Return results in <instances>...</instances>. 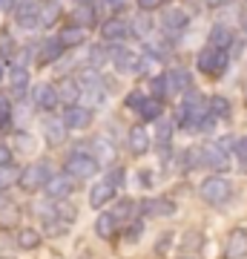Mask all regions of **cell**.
Wrapping results in <instances>:
<instances>
[{
	"instance_id": "1",
	"label": "cell",
	"mask_w": 247,
	"mask_h": 259,
	"mask_svg": "<svg viewBox=\"0 0 247 259\" xmlns=\"http://www.w3.org/2000/svg\"><path fill=\"white\" fill-rule=\"evenodd\" d=\"M227 64H230V58L224 49L219 47H207L199 52V69H202L207 78H221V75L227 72Z\"/></svg>"
},
{
	"instance_id": "2",
	"label": "cell",
	"mask_w": 247,
	"mask_h": 259,
	"mask_svg": "<svg viewBox=\"0 0 247 259\" xmlns=\"http://www.w3.org/2000/svg\"><path fill=\"white\" fill-rule=\"evenodd\" d=\"M52 179V170L46 161H35V164H29L26 170H20V179L18 185L26 190V193H35V190H43L46 182Z\"/></svg>"
},
{
	"instance_id": "3",
	"label": "cell",
	"mask_w": 247,
	"mask_h": 259,
	"mask_svg": "<svg viewBox=\"0 0 247 259\" xmlns=\"http://www.w3.org/2000/svg\"><path fill=\"white\" fill-rule=\"evenodd\" d=\"M69 176H75V179H92L98 170H101V164H98V158L95 156H89V153H78L75 150L72 156L66 158V167H64Z\"/></svg>"
},
{
	"instance_id": "4",
	"label": "cell",
	"mask_w": 247,
	"mask_h": 259,
	"mask_svg": "<svg viewBox=\"0 0 247 259\" xmlns=\"http://www.w3.org/2000/svg\"><path fill=\"white\" fill-rule=\"evenodd\" d=\"M202 199L204 202H210V204H221V202H227L230 193H233V187H230L227 179H221V176H210V179H204L202 182Z\"/></svg>"
},
{
	"instance_id": "5",
	"label": "cell",
	"mask_w": 247,
	"mask_h": 259,
	"mask_svg": "<svg viewBox=\"0 0 247 259\" xmlns=\"http://www.w3.org/2000/svg\"><path fill=\"white\" fill-rule=\"evenodd\" d=\"M46 196L52 199V202H61V199H69L75 190V176H69V173H58V176H52L49 182H46Z\"/></svg>"
},
{
	"instance_id": "6",
	"label": "cell",
	"mask_w": 247,
	"mask_h": 259,
	"mask_svg": "<svg viewBox=\"0 0 247 259\" xmlns=\"http://www.w3.org/2000/svg\"><path fill=\"white\" fill-rule=\"evenodd\" d=\"M202 164L210 167L213 173H224L230 167V158H227V153H224L221 144H204L202 147Z\"/></svg>"
},
{
	"instance_id": "7",
	"label": "cell",
	"mask_w": 247,
	"mask_h": 259,
	"mask_svg": "<svg viewBox=\"0 0 247 259\" xmlns=\"http://www.w3.org/2000/svg\"><path fill=\"white\" fill-rule=\"evenodd\" d=\"M92 107H86V104H72V107H66L64 112V121L69 130H86L92 124Z\"/></svg>"
},
{
	"instance_id": "8",
	"label": "cell",
	"mask_w": 247,
	"mask_h": 259,
	"mask_svg": "<svg viewBox=\"0 0 247 259\" xmlns=\"http://www.w3.org/2000/svg\"><path fill=\"white\" fill-rule=\"evenodd\" d=\"M58 101H61V95H58V87H52V83H37L32 90V104L37 110H55Z\"/></svg>"
},
{
	"instance_id": "9",
	"label": "cell",
	"mask_w": 247,
	"mask_h": 259,
	"mask_svg": "<svg viewBox=\"0 0 247 259\" xmlns=\"http://www.w3.org/2000/svg\"><path fill=\"white\" fill-rule=\"evenodd\" d=\"M40 130H43V139L46 144H52V147H58V144H64L66 141V121L61 118H43L40 121Z\"/></svg>"
},
{
	"instance_id": "10",
	"label": "cell",
	"mask_w": 247,
	"mask_h": 259,
	"mask_svg": "<svg viewBox=\"0 0 247 259\" xmlns=\"http://www.w3.org/2000/svg\"><path fill=\"white\" fill-rule=\"evenodd\" d=\"M224 256H227V259H244L247 256V231H241V228L230 231Z\"/></svg>"
},
{
	"instance_id": "11",
	"label": "cell",
	"mask_w": 247,
	"mask_h": 259,
	"mask_svg": "<svg viewBox=\"0 0 247 259\" xmlns=\"http://www.w3.org/2000/svg\"><path fill=\"white\" fill-rule=\"evenodd\" d=\"M150 147H153V136L146 133L144 124H135V127L129 130V150H132L135 156H144Z\"/></svg>"
},
{
	"instance_id": "12",
	"label": "cell",
	"mask_w": 247,
	"mask_h": 259,
	"mask_svg": "<svg viewBox=\"0 0 247 259\" xmlns=\"http://www.w3.org/2000/svg\"><path fill=\"white\" fill-rule=\"evenodd\" d=\"M129 32H132V29L124 23V18H110V20H104L101 23V37L104 40H110V44L112 40H124Z\"/></svg>"
},
{
	"instance_id": "13",
	"label": "cell",
	"mask_w": 247,
	"mask_h": 259,
	"mask_svg": "<svg viewBox=\"0 0 247 259\" xmlns=\"http://www.w3.org/2000/svg\"><path fill=\"white\" fill-rule=\"evenodd\" d=\"M15 20L23 29H35L40 23V6H35V3H20L18 9H15Z\"/></svg>"
},
{
	"instance_id": "14",
	"label": "cell",
	"mask_w": 247,
	"mask_h": 259,
	"mask_svg": "<svg viewBox=\"0 0 247 259\" xmlns=\"http://www.w3.org/2000/svg\"><path fill=\"white\" fill-rule=\"evenodd\" d=\"M64 44H61V37H49V40H43V47H40V52H37V64H55L58 58L64 55Z\"/></svg>"
},
{
	"instance_id": "15",
	"label": "cell",
	"mask_w": 247,
	"mask_h": 259,
	"mask_svg": "<svg viewBox=\"0 0 247 259\" xmlns=\"http://www.w3.org/2000/svg\"><path fill=\"white\" fill-rule=\"evenodd\" d=\"M138 210L144 216H173L175 213V204L167 202V199H144L138 204Z\"/></svg>"
},
{
	"instance_id": "16",
	"label": "cell",
	"mask_w": 247,
	"mask_h": 259,
	"mask_svg": "<svg viewBox=\"0 0 247 259\" xmlns=\"http://www.w3.org/2000/svg\"><path fill=\"white\" fill-rule=\"evenodd\" d=\"M58 95H61V101L66 104V107H72V104H78V98L83 95V83L75 78V81H61L58 83Z\"/></svg>"
},
{
	"instance_id": "17",
	"label": "cell",
	"mask_w": 247,
	"mask_h": 259,
	"mask_svg": "<svg viewBox=\"0 0 247 259\" xmlns=\"http://www.w3.org/2000/svg\"><path fill=\"white\" fill-rule=\"evenodd\" d=\"M115 190H118V187L110 185L107 179H104V182H98V185L89 190V204H92V207H101V204L112 202V199H115Z\"/></svg>"
},
{
	"instance_id": "18",
	"label": "cell",
	"mask_w": 247,
	"mask_h": 259,
	"mask_svg": "<svg viewBox=\"0 0 247 259\" xmlns=\"http://www.w3.org/2000/svg\"><path fill=\"white\" fill-rule=\"evenodd\" d=\"M40 242H43V236H40L35 228H20L18 231V248L20 250H37Z\"/></svg>"
},
{
	"instance_id": "19",
	"label": "cell",
	"mask_w": 247,
	"mask_h": 259,
	"mask_svg": "<svg viewBox=\"0 0 247 259\" xmlns=\"http://www.w3.org/2000/svg\"><path fill=\"white\" fill-rule=\"evenodd\" d=\"M167 83H170V93H187L190 90V72L187 69H170Z\"/></svg>"
},
{
	"instance_id": "20",
	"label": "cell",
	"mask_w": 247,
	"mask_h": 259,
	"mask_svg": "<svg viewBox=\"0 0 247 259\" xmlns=\"http://www.w3.org/2000/svg\"><path fill=\"white\" fill-rule=\"evenodd\" d=\"M118 219H115V213H101L98 219H95V233L101 236V239H112L115 236V228H118Z\"/></svg>"
},
{
	"instance_id": "21",
	"label": "cell",
	"mask_w": 247,
	"mask_h": 259,
	"mask_svg": "<svg viewBox=\"0 0 247 259\" xmlns=\"http://www.w3.org/2000/svg\"><path fill=\"white\" fill-rule=\"evenodd\" d=\"M40 26H52L61 18V3L58 0H40Z\"/></svg>"
},
{
	"instance_id": "22",
	"label": "cell",
	"mask_w": 247,
	"mask_h": 259,
	"mask_svg": "<svg viewBox=\"0 0 247 259\" xmlns=\"http://www.w3.org/2000/svg\"><path fill=\"white\" fill-rule=\"evenodd\" d=\"M29 72H26V66H15L9 72V87H12V93L15 95H23L26 93V87H29Z\"/></svg>"
},
{
	"instance_id": "23",
	"label": "cell",
	"mask_w": 247,
	"mask_h": 259,
	"mask_svg": "<svg viewBox=\"0 0 247 259\" xmlns=\"http://www.w3.org/2000/svg\"><path fill=\"white\" fill-rule=\"evenodd\" d=\"M58 37H61V44L64 47H81L83 40H86V35H83V26H64L61 32H58Z\"/></svg>"
},
{
	"instance_id": "24",
	"label": "cell",
	"mask_w": 247,
	"mask_h": 259,
	"mask_svg": "<svg viewBox=\"0 0 247 259\" xmlns=\"http://www.w3.org/2000/svg\"><path fill=\"white\" fill-rule=\"evenodd\" d=\"M112 61H115V69L118 72H135V66H138V55H132L129 49H118Z\"/></svg>"
},
{
	"instance_id": "25",
	"label": "cell",
	"mask_w": 247,
	"mask_h": 259,
	"mask_svg": "<svg viewBox=\"0 0 247 259\" xmlns=\"http://www.w3.org/2000/svg\"><path fill=\"white\" fill-rule=\"evenodd\" d=\"M161 112H164V107H161V101H158V98H146V101L141 104L138 115L150 124V121H161Z\"/></svg>"
},
{
	"instance_id": "26",
	"label": "cell",
	"mask_w": 247,
	"mask_h": 259,
	"mask_svg": "<svg viewBox=\"0 0 247 259\" xmlns=\"http://www.w3.org/2000/svg\"><path fill=\"white\" fill-rule=\"evenodd\" d=\"M190 23V18H187V12H181V9H170L164 15V29L167 32H178V29H184Z\"/></svg>"
},
{
	"instance_id": "27",
	"label": "cell",
	"mask_w": 247,
	"mask_h": 259,
	"mask_svg": "<svg viewBox=\"0 0 247 259\" xmlns=\"http://www.w3.org/2000/svg\"><path fill=\"white\" fill-rule=\"evenodd\" d=\"M233 32H230L227 26H216L210 32V47H219V49H227V47H233Z\"/></svg>"
},
{
	"instance_id": "28",
	"label": "cell",
	"mask_w": 247,
	"mask_h": 259,
	"mask_svg": "<svg viewBox=\"0 0 247 259\" xmlns=\"http://www.w3.org/2000/svg\"><path fill=\"white\" fill-rule=\"evenodd\" d=\"M18 222H20V210L15 204H3V207H0V228L9 231V228H15Z\"/></svg>"
},
{
	"instance_id": "29",
	"label": "cell",
	"mask_w": 247,
	"mask_h": 259,
	"mask_svg": "<svg viewBox=\"0 0 247 259\" xmlns=\"http://www.w3.org/2000/svg\"><path fill=\"white\" fill-rule=\"evenodd\" d=\"M75 23L78 26H95V9H92V3H81L78 9H75Z\"/></svg>"
},
{
	"instance_id": "30",
	"label": "cell",
	"mask_w": 247,
	"mask_h": 259,
	"mask_svg": "<svg viewBox=\"0 0 247 259\" xmlns=\"http://www.w3.org/2000/svg\"><path fill=\"white\" fill-rule=\"evenodd\" d=\"M92 150H95V158H101V161H112L115 158V147H112L110 139H95Z\"/></svg>"
},
{
	"instance_id": "31",
	"label": "cell",
	"mask_w": 247,
	"mask_h": 259,
	"mask_svg": "<svg viewBox=\"0 0 247 259\" xmlns=\"http://www.w3.org/2000/svg\"><path fill=\"white\" fill-rule=\"evenodd\" d=\"M170 144H173V124L161 121V124H158V136H156V147L161 150V153H167Z\"/></svg>"
},
{
	"instance_id": "32",
	"label": "cell",
	"mask_w": 247,
	"mask_h": 259,
	"mask_svg": "<svg viewBox=\"0 0 247 259\" xmlns=\"http://www.w3.org/2000/svg\"><path fill=\"white\" fill-rule=\"evenodd\" d=\"M210 112L216 118H230V101L221 98V95H213L210 98Z\"/></svg>"
},
{
	"instance_id": "33",
	"label": "cell",
	"mask_w": 247,
	"mask_h": 259,
	"mask_svg": "<svg viewBox=\"0 0 247 259\" xmlns=\"http://www.w3.org/2000/svg\"><path fill=\"white\" fill-rule=\"evenodd\" d=\"M150 95L153 98H164V95H170V83H167V75H158V78H153L150 81Z\"/></svg>"
},
{
	"instance_id": "34",
	"label": "cell",
	"mask_w": 247,
	"mask_h": 259,
	"mask_svg": "<svg viewBox=\"0 0 247 259\" xmlns=\"http://www.w3.org/2000/svg\"><path fill=\"white\" fill-rule=\"evenodd\" d=\"M129 29H132V35L135 37H146L150 35V29H153V20L146 18V12H144V15H138V18L132 20V26Z\"/></svg>"
},
{
	"instance_id": "35",
	"label": "cell",
	"mask_w": 247,
	"mask_h": 259,
	"mask_svg": "<svg viewBox=\"0 0 247 259\" xmlns=\"http://www.w3.org/2000/svg\"><path fill=\"white\" fill-rule=\"evenodd\" d=\"M78 81H81L83 87H98V83H101L98 66H86V69H81V72H78Z\"/></svg>"
},
{
	"instance_id": "36",
	"label": "cell",
	"mask_w": 247,
	"mask_h": 259,
	"mask_svg": "<svg viewBox=\"0 0 247 259\" xmlns=\"http://www.w3.org/2000/svg\"><path fill=\"white\" fill-rule=\"evenodd\" d=\"M18 179H20V173H15V170H12V164H3V167H0V190L12 187Z\"/></svg>"
},
{
	"instance_id": "37",
	"label": "cell",
	"mask_w": 247,
	"mask_h": 259,
	"mask_svg": "<svg viewBox=\"0 0 247 259\" xmlns=\"http://www.w3.org/2000/svg\"><path fill=\"white\" fill-rule=\"evenodd\" d=\"M15 144H18V150L20 153H35V139L29 136V133H15Z\"/></svg>"
},
{
	"instance_id": "38",
	"label": "cell",
	"mask_w": 247,
	"mask_h": 259,
	"mask_svg": "<svg viewBox=\"0 0 247 259\" xmlns=\"http://www.w3.org/2000/svg\"><path fill=\"white\" fill-rule=\"evenodd\" d=\"M15 55V37L9 32H3L0 35V58H12Z\"/></svg>"
},
{
	"instance_id": "39",
	"label": "cell",
	"mask_w": 247,
	"mask_h": 259,
	"mask_svg": "<svg viewBox=\"0 0 247 259\" xmlns=\"http://www.w3.org/2000/svg\"><path fill=\"white\" fill-rule=\"evenodd\" d=\"M144 101H146V93L135 90V93H129V95H127V101H124V104H127L129 110H141V104H144Z\"/></svg>"
},
{
	"instance_id": "40",
	"label": "cell",
	"mask_w": 247,
	"mask_h": 259,
	"mask_svg": "<svg viewBox=\"0 0 247 259\" xmlns=\"http://www.w3.org/2000/svg\"><path fill=\"white\" fill-rule=\"evenodd\" d=\"M124 179H127V170H124V167H112L110 173H107V182H110V185H115V187L124 185Z\"/></svg>"
},
{
	"instance_id": "41",
	"label": "cell",
	"mask_w": 247,
	"mask_h": 259,
	"mask_svg": "<svg viewBox=\"0 0 247 259\" xmlns=\"http://www.w3.org/2000/svg\"><path fill=\"white\" fill-rule=\"evenodd\" d=\"M9 118H12V104H9L6 95H0V127H6Z\"/></svg>"
},
{
	"instance_id": "42",
	"label": "cell",
	"mask_w": 247,
	"mask_h": 259,
	"mask_svg": "<svg viewBox=\"0 0 247 259\" xmlns=\"http://www.w3.org/2000/svg\"><path fill=\"white\" fill-rule=\"evenodd\" d=\"M132 210H135V204L129 202V199H124V202H118V207H115V219H121V216L127 219V216H129Z\"/></svg>"
},
{
	"instance_id": "43",
	"label": "cell",
	"mask_w": 247,
	"mask_h": 259,
	"mask_svg": "<svg viewBox=\"0 0 247 259\" xmlns=\"http://www.w3.org/2000/svg\"><path fill=\"white\" fill-rule=\"evenodd\" d=\"M199 245H202V233H187L184 236V248H190V250H199Z\"/></svg>"
},
{
	"instance_id": "44",
	"label": "cell",
	"mask_w": 247,
	"mask_h": 259,
	"mask_svg": "<svg viewBox=\"0 0 247 259\" xmlns=\"http://www.w3.org/2000/svg\"><path fill=\"white\" fill-rule=\"evenodd\" d=\"M104 61H107V52H104L101 47H95V49H92V66H98V69H101Z\"/></svg>"
},
{
	"instance_id": "45",
	"label": "cell",
	"mask_w": 247,
	"mask_h": 259,
	"mask_svg": "<svg viewBox=\"0 0 247 259\" xmlns=\"http://www.w3.org/2000/svg\"><path fill=\"white\" fill-rule=\"evenodd\" d=\"M233 147H236V156L247 164V139H238L236 144H233Z\"/></svg>"
},
{
	"instance_id": "46",
	"label": "cell",
	"mask_w": 247,
	"mask_h": 259,
	"mask_svg": "<svg viewBox=\"0 0 247 259\" xmlns=\"http://www.w3.org/2000/svg\"><path fill=\"white\" fill-rule=\"evenodd\" d=\"M3 164H12V150H9V144L0 141V167Z\"/></svg>"
},
{
	"instance_id": "47",
	"label": "cell",
	"mask_w": 247,
	"mask_h": 259,
	"mask_svg": "<svg viewBox=\"0 0 247 259\" xmlns=\"http://www.w3.org/2000/svg\"><path fill=\"white\" fill-rule=\"evenodd\" d=\"M164 0H138V6H141V12H153V9H158Z\"/></svg>"
},
{
	"instance_id": "48",
	"label": "cell",
	"mask_w": 247,
	"mask_h": 259,
	"mask_svg": "<svg viewBox=\"0 0 247 259\" xmlns=\"http://www.w3.org/2000/svg\"><path fill=\"white\" fill-rule=\"evenodd\" d=\"M138 182H141V187H150L153 185V173H150V170H141V173H138Z\"/></svg>"
},
{
	"instance_id": "49",
	"label": "cell",
	"mask_w": 247,
	"mask_h": 259,
	"mask_svg": "<svg viewBox=\"0 0 247 259\" xmlns=\"http://www.w3.org/2000/svg\"><path fill=\"white\" fill-rule=\"evenodd\" d=\"M167 242H173V236H161L158 239V250H167Z\"/></svg>"
},
{
	"instance_id": "50",
	"label": "cell",
	"mask_w": 247,
	"mask_h": 259,
	"mask_svg": "<svg viewBox=\"0 0 247 259\" xmlns=\"http://www.w3.org/2000/svg\"><path fill=\"white\" fill-rule=\"evenodd\" d=\"M207 3H210V6H227L230 0H207Z\"/></svg>"
},
{
	"instance_id": "51",
	"label": "cell",
	"mask_w": 247,
	"mask_h": 259,
	"mask_svg": "<svg viewBox=\"0 0 247 259\" xmlns=\"http://www.w3.org/2000/svg\"><path fill=\"white\" fill-rule=\"evenodd\" d=\"M12 3H15V0H0V9L6 12V9H9V6H12Z\"/></svg>"
},
{
	"instance_id": "52",
	"label": "cell",
	"mask_w": 247,
	"mask_h": 259,
	"mask_svg": "<svg viewBox=\"0 0 247 259\" xmlns=\"http://www.w3.org/2000/svg\"><path fill=\"white\" fill-rule=\"evenodd\" d=\"M3 204H9V199L3 196V190H0V207H3Z\"/></svg>"
},
{
	"instance_id": "53",
	"label": "cell",
	"mask_w": 247,
	"mask_h": 259,
	"mask_svg": "<svg viewBox=\"0 0 247 259\" xmlns=\"http://www.w3.org/2000/svg\"><path fill=\"white\" fill-rule=\"evenodd\" d=\"M0 81H3V58H0Z\"/></svg>"
},
{
	"instance_id": "54",
	"label": "cell",
	"mask_w": 247,
	"mask_h": 259,
	"mask_svg": "<svg viewBox=\"0 0 247 259\" xmlns=\"http://www.w3.org/2000/svg\"><path fill=\"white\" fill-rule=\"evenodd\" d=\"M107 3H112V6H115V3H121V0H107Z\"/></svg>"
},
{
	"instance_id": "55",
	"label": "cell",
	"mask_w": 247,
	"mask_h": 259,
	"mask_svg": "<svg viewBox=\"0 0 247 259\" xmlns=\"http://www.w3.org/2000/svg\"><path fill=\"white\" fill-rule=\"evenodd\" d=\"M181 259H195V256H181Z\"/></svg>"
},
{
	"instance_id": "56",
	"label": "cell",
	"mask_w": 247,
	"mask_h": 259,
	"mask_svg": "<svg viewBox=\"0 0 247 259\" xmlns=\"http://www.w3.org/2000/svg\"><path fill=\"white\" fill-rule=\"evenodd\" d=\"M81 3H92V0H81Z\"/></svg>"
},
{
	"instance_id": "57",
	"label": "cell",
	"mask_w": 247,
	"mask_h": 259,
	"mask_svg": "<svg viewBox=\"0 0 247 259\" xmlns=\"http://www.w3.org/2000/svg\"><path fill=\"white\" fill-rule=\"evenodd\" d=\"M244 167H247V164H244Z\"/></svg>"
}]
</instances>
